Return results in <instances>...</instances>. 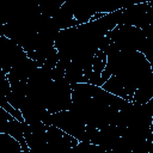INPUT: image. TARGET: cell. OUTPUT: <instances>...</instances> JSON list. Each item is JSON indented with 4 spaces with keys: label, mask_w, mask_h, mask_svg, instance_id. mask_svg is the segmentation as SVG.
Here are the masks:
<instances>
[{
    "label": "cell",
    "mask_w": 153,
    "mask_h": 153,
    "mask_svg": "<svg viewBox=\"0 0 153 153\" xmlns=\"http://www.w3.org/2000/svg\"><path fill=\"white\" fill-rule=\"evenodd\" d=\"M153 97V72H151L146 79L140 84V86L136 88L133 102H136L139 104H146L151 98Z\"/></svg>",
    "instance_id": "obj_1"
},
{
    "label": "cell",
    "mask_w": 153,
    "mask_h": 153,
    "mask_svg": "<svg viewBox=\"0 0 153 153\" xmlns=\"http://www.w3.org/2000/svg\"><path fill=\"white\" fill-rule=\"evenodd\" d=\"M151 130L153 133V116H152V122H151Z\"/></svg>",
    "instance_id": "obj_4"
},
{
    "label": "cell",
    "mask_w": 153,
    "mask_h": 153,
    "mask_svg": "<svg viewBox=\"0 0 153 153\" xmlns=\"http://www.w3.org/2000/svg\"><path fill=\"white\" fill-rule=\"evenodd\" d=\"M146 105H147L148 110L151 111V114L153 115V97H152V98H151V99H149V100H148V102L146 103Z\"/></svg>",
    "instance_id": "obj_3"
},
{
    "label": "cell",
    "mask_w": 153,
    "mask_h": 153,
    "mask_svg": "<svg viewBox=\"0 0 153 153\" xmlns=\"http://www.w3.org/2000/svg\"><path fill=\"white\" fill-rule=\"evenodd\" d=\"M142 53L145 54V56H146V59H147V61H148V63L152 68V72H153V44L149 45L148 48H146Z\"/></svg>",
    "instance_id": "obj_2"
}]
</instances>
